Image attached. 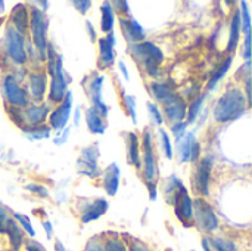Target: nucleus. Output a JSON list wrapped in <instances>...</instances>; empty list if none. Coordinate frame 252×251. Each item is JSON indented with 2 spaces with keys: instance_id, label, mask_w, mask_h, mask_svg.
Returning a JSON list of instances; mask_svg holds the SVG:
<instances>
[{
  "instance_id": "nucleus-10",
  "label": "nucleus",
  "mask_w": 252,
  "mask_h": 251,
  "mask_svg": "<svg viewBox=\"0 0 252 251\" xmlns=\"http://www.w3.org/2000/svg\"><path fill=\"white\" fill-rule=\"evenodd\" d=\"M72 108H74V99H72V92L68 90L65 99L49 114V127L52 130H63L65 127H68V121L71 118L72 114Z\"/></svg>"
},
{
  "instance_id": "nucleus-59",
  "label": "nucleus",
  "mask_w": 252,
  "mask_h": 251,
  "mask_svg": "<svg viewBox=\"0 0 252 251\" xmlns=\"http://www.w3.org/2000/svg\"><path fill=\"white\" fill-rule=\"evenodd\" d=\"M55 251H66L65 246H63L59 240H56V241H55Z\"/></svg>"
},
{
  "instance_id": "nucleus-38",
  "label": "nucleus",
  "mask_w": 252,
  "mask_h": 251,
  "mask_svg": "<svg viewBox=\"0 0 252 251\" xmlns=\"http://www.w3.org/2000/svg\"><path fill=\"white\" fill-rule=\"evenodd\" d=\"M12 219H13V220L19 225V228H22L31 238L35 237V231H34V228H32V225H31L28 216L21 215V213H13V217H12Z\"/></svg>"
},
{
  "instance_id": "nucleus-47",
  "label": "nucleus",
  "mask_w": 252,
  "mask_h": 251,
  "mask_svg": "<svg viewBox=\"0 0 252 251\" xmlns=\"http://www.w3.org/2000/svg\"><path fill=\"white\" fill-rule=\"evenodd\" d=\"M244 59L248 62L251 59V33L245 34V43H244Z\"/></svg>"
},
{
  "instance_id": "nucleus-42",
  "label": "nucleus",
  "mask_w": 252,
  "mask_h": 251,
  "mask_svg": "<svg viewBox=\"0 0 252 251\" xmlns=\"http://www.w3.org/2000/svg\"><path fill=\"white\" fill-rule=\"evenodd\" d=\"M105 250L106 251H128L127 250V247H126V244H124L123 241L117 240V238H114V240H108V241L105 243Z\"/></svg>"
},
{
  "instance_id": "nucleus-14",
  "label": "nucleus",
  "mask_w": 252,
  "mask_h": 251,
  "mask_svg": "<svg viewBox=\"0 0 252 251\" xmlns=\"http://www.w3.org/2000/svg\"><path fill=\"white\" fill-rule=\"evenodd\" d=\"M24 123L25 126H43L50 114V104L40 102V104H30L27 108L22 109Z\"/></svg>"
},
{
  "instance_id": "nucleus-6",
  "label": "nucleus",
  "mask_w": 252,
  "mask_h": 251,
  "mask_svg": "<svg viewBox=\"0 0 252 251\" xmlns=\"http://www.w3.org/2000/svg\"><path fill=\"white\" fill-rule=\"evenodd\" d=\"M99 157H100V149H99L97 143L84 146L80 152L77 163H75L78 175L87 176L90 179H94L99 175H102V172L99 169V163H97Z\"/></svg>"
},
{
  "instance_id": "nucleus-15",
  "label": "nucleus",
  "mask_w": 252,
  "mask_h": 251,
  "mask_svg": "<svg viewBox=\"0 0 252 251\" xmlns=\"http://www.w3.org/2000/svg\"><path fill=\"white\" fill-rule=\"evenodd\" d=\"M66 93H68V78L65 75V71H58L52 77L50 86H49V90H47L49 104L59 105L65 99Z\"/></svg>"
},
{
  "instance_id": "nucleus-31",
  "label": "nucleus",
  "mask_w": 252,
  "mask_h": 251,
  "mask_svg": "<svg viewBox=\"0 0 252 251\" xmlns=\"http://www.w3.org/2000/svg\"><path fill=\"white\" fill-rule=\"evenodd\" d=\"M205 99H207V93H199L196 98L192 99V102H190V105L188 107V111H186V123H188V126L198 120Z\"/></svg>"
},
{
  "instance_id": "nucleus-50",
  "label": "nucleus",
  "mask_w": 252,
  "mask_h": 251,
  "mask_svg": "<svg viewBox=\"0 0 252 251\" xmlns=\"http://www.w3.org/2000/svg\"><path fill=\"white\" fill-rule=\"evenodd\" d=\"M146 188H148L151 201H157V198H158V185L155 182H151V183H146Z\"/></svg>"
},
{
  "instance_id": "nucleus-8",
  "label": "nucleus",
  "mask_w": 252,
  "mask_h": 251,
  "mask_svg": "<svg viewBox=\"0 0 252 251\" xmlns=\"http://www.w3.org/2000/svg\"><path fill=\"white\" fill-rule=\"evenodd\" d=\"M213 166H214V158L211 155H207L201 161H198L196 170L192 176V186L195 188L196 194L201 198H207L210 195V179H211Z\"/></svg>"
},
{
  "instance_id": "nucleus-44",
  "label": "nucleus",
  "mask_w": 252,
  "mask_h": 251,
  "mask_svg": "<svg viewBox=\"0 0 252 251\" xmlns=\"http://www.w3.org/2000/svg\"><path fill=\"white\" fill-rule=\"evenodd\" d=\"M112 4V7H114V10H118L120 13H121V16H130L131 15V12H130V7H128V3L127 1H121V0H118V1H112L111 3Z\"/></svg>"
},
{
  "instance_id": "nucleus-21",
  "label": "nucleus",
  "mask_w": 252,
  "mask_h": 251,
  "mask_svg": "<svg viewBox=\"0 0 252 251\" xmlns=\"http://www.w3.org/2000/svg\"><path fill=\"white\" fill-rule=\"evenodd\" d=\"M28 22H30V16H28V9L25 7L24 3H18L13 6L12 12H10V24L16 31H19L21 34L25 36V33L28 31Z\"/></svg>"
},
{
  "instance_id": "nucleus-35",
  "label": "nucleus",
  "mask_w": 252,
  "mask_h": 251,
  "mask_svg": "<svg viewBox=\"0 0 252 251\" xmlns=\"http://www.w3.org/2000/svg\"><path fill=\"white\" fill-rule=\"evenodd\" d=\"M146 108H148V112H149V117H151V121H152V124L154 126H157V127H161L162 124H164V115H162V111H161V108L158 107V104H155V102H146Z\"/></svg>"
},
{
  "instance_id": "nucleus-46",
  "label": "nucleus",
  "mask_w": 252,
  "mask_h": 251,
  "mask_svg": "<svg viewBox=\"0 0 252 251\" xmlns=\"http://www.w3.org/2000/svg\"><path fill=\"white\" fill-rule=\"evenodd\" d=\"M72 6H74L81 15H86V13L90 10L92 1H90V0H74V1H72Z\"/></svg>"
},
{
  "instance_id": "nucleus-20",
  "label": "nucleus",
  "mask_w": 252,
  "mask_h": 251,
  "mask_svg": "<svg viewBox=\"0 0 252 251\" xmlns=\"http://www.w3.org/2000/svg\"><path fill=\"white\" fill-rule=\"evenodd\" d=\"M142 167H143V179L146 183L155 182L159 178V164H158V158L155 155L154 151L145 152L143 154V160H142Z\"/></svg>"
},
{
  "instance_id": "nucleus-55",
  "label": "nucleus",
  "mask_w": 252,
  "mask_h": 251,
  "mask_svg": "<svg viewBox=\"0 0 252 251\" xmlns=\"http://www.w3.org/2000/svg\"><path fill=\"white\" fill-rule=\"evenodd\" d=\"M118 67H120V71H121V74L124 75V80H130V72H128V70H127V65L123 62V61H118Z\"/></svg>"
},
{
  "instance_id": "nucleus-9",
  "label": "nucleus",
  "mask_w": 252,
  "mask_h": 251,
  "mask_svg": "<svg viewBox=\"0 0 252 251\" xmlns=\"http://www.w3.org/2000/svg\"><path fill=\"white\" fill-rule=\"evenodd\" d=\"M103 81H105V75L99 74V72H93L92 78H89L87 83V89L86 93L92 102V107L106 120L109 117V105L105 104L103 98H102V89H103Z\"/></svg>"
},
{
  "instance_id": "nucleus-45",
  "label": "nucleus",
  "mask_w": 252,
  "mask_h": 251,
  "mask_svg": "<svg viewBox=\"0 0 252 251\" xmlns=\"http://www.w3.org/2000/svg\"><path fill=\"white\" fill-rule=\"evenodd\" d=\"M10 219L9 216V210L6 206H3L0 203V234H4L6 231V225H7V220Z\"/></svg>"
},
{
  "instance_id": "nucleus-36",
  "label": "nucleus",
  "mask_w": 252,
  "mask_h": 251,
  "mask_svg": "<svg viewBox=\"0 0 252 251\" xmlns=\"http://www.w3.org/2000/svg\"><path fill=\"white\" fill-rule=\"evenodd\" d=\"M123 102H124V107L131 118V121L134 123V126L137 124V109H136V98L133 95H127V93H123Z\"/></svg>"
},
{
  "instance_id": "nucleus-34",
  "label": "nucleus",
  "mask_w": 252,
  "mask_h": 251,
  "mask_svg": "<svg viewBox=\"0 0 252 251\" xmlns=\"http://www.w3.org/2000/svg\"><path fill=\"white\" fill-rule=\"evenodd\" d=\"M159 142H161V148H162V152L164 155L168 158V160H173L174 157V148H173V143H171V138H170V133L159 127Z\"/></svg>"
},
{
  "instance_id": "nucleus-28",
  "label": "nucleus",
  "mask_w": 252,
  "mask_h": 251,
  "mask_svg": "<svg viewBox=\"0 0 252 251\" xmlns=\"http://www.w3.org/2000/svg\"><path fill=\"white\" fill-rule=\"evenodd\" d=\"M232 62H233V56L230 55V56H227L226 59H224V62L220 65V67H217V70L214 71V74L211 75V78L208 80V84H207V90L208 92H213L216 87H217V84L223 80V77L229 72V70H230V67H232Z\"/></svg>"
},
{
  "instance_id": "nucleus-41",
  "label": "nucleus",
  "mask_w": 252,
  "mask_h": 251,
  "mask_svg": "<svg viewBox=\"0 0 252 251\" xmlns=\"http://www.w3.org/2000/svg\"><path fill=\"white\" fill-rule=\"evenodd\" d=\"M25 189L41 197V198H47L49 197V189L44 186V185H38V183H28L25 185Z\"/></svg>"
},
{
  "instance_id": "nucleus-49",
  "label": "nucleus",
  "mask_w": 252,
  "mask_h": 251,
  "mask_svg": "<svg viewBox=\"0 0 252 251\" xmlns=\"http://www.w3.org/2000/svg\"><path fill=\"white\" fill-rule=\"evenodd\" d=\"M201 152H202V149H201V143H199V142H196V143L193 145L192 152H190V163H198V161H199V157H201Z\"/></svg>"
},
{
  "instance_id": "nucleus-2",
  "label": "nucleus",
  "mask_w": 252,
  "mask_h": 251,
  "mask_svg": "<svg viewBox=\"0 0 252 251\" xmlns=\"http://www.w3.org/2000/svg\"><path fill=\"white\" fill-rule=\"evenodd\" d=\"M130 53L133 59H136L146 71V74L152 78H159L161 70L159 65L164 62L165 56L161 47H158L152 41H142L139 44H130Z\"/></svg>"
},
{
  "instance_id": "nucleus-13",
  "label": "nucleus",
  "mask_w": 252,
  "mask_h": 251,
  "mask_svg": "<svg viewBox=\"0 0 252 251\" xmlns=\"http://www.w3.org/2000/svg\"><path fill=\"white\" fill-rule=\"evenodd\" d=\"M28 84H27V93L28 98L32 99L35 104L43 102L44 95L47 92V75L41 71H32L27 75Z\"/></svg>"
},
{
  "instance_id": "nucleus-52",
  "label": "nucleus",
  "mask_w": 252,
  "mask_h": 251,
  "mask_svg": "<svg viewBox=\"0 0 252 251\" xmlns=\"http://www.w3.org/2000/svg\"><path fill=\"white\" fill-rule=\"evenodd\" d=\"M130 251H151V249L140 241H133L130 246Z\"/></svg>"
},
{
  "instance_id": "nucleus-26",
  "label": "nucleus",
  "mask_w": 252,
  "mask_h": 251,
  "mask_svg": "<svg viewBox=\"0 0 252 251\" xmlns=\"http://www.w3.org/2000/svg\"><path fill=\"white\" fill-rule=\"evenodd\" d=\"M241 13L239 9L235 10V13L232 15V21H230V37H229V43L226 47L227 53H233L239 44V38H241Z\"/></svg>"
},
{
  "instance_id": "nucleus-16",
  "label": "nucleus",
  "mask_w": 252,
  "mask_h": 251,
  "mask_svg": "<svg viewBox=\"0 0 252 251\" xmlns=\"http://www.w3.org/2000/svg\"><path fill=\"white\" fill-rule=\"evenodd\" d=\"M173 207H174V213H176L177 219L183 225L190 226L193 223V200L189 195L188 189L183 191L177 197V200H176V203H174Z\"/></svg>"
},
{
  "instance_id": "nucleus-3",
  "label": "nucleus",
  "mask_w": 252,
  "mask_h": 251,
  "mask_svg": "<svg viewBox=\"0 0 252 251\" xmlns=\"http://www.w3.org/2000/svg\"><path fill=\"white\" fill-rule=\"evenodd\" d=\"M30 27H31V36H32V46L35 47L40 61L46 62V50H47V28H49V19L44 12L40 10V7L31 6L30 10Z\"/></svg>"
},
{
  "instance_id": "nucleus-24",
  "label": "nucleus",
  "mask_w": 252,
  "mask_h": 251,
  "mask_svg": "<svg viewBox=\"0 0 252 251\" xmlns=\"http://www.w3.org/2000/svg\"><path fill=\"white\" fill-rule=\"evenodd\" d=\"M186 191V186L183 185L182 179H179L176 175H171L167 178L165 183H164V197H165V201L171 206H174L177 197Z\"/></svg>"
},
{
  "instance_id": "nucleus-40",
  "label": "nucleus",
  "mask_w": 252,
  "mask_h": 251,
  "mask_svg": "<svg viewBox=\"0 0 252 251\" xmlns=\"http://www.w3.org/2000/svg\"><path fill=\"white\" fill-rule=\"evenodd\" d=\"M142 145H143V152L154 151V135L151 129H145L142 133Z\"/></svg>"
},
{
  "instance_id": "nucleus-53",
  "label": "nucleus",
  "mask_w": 252,
  "mask_h": 251,
  "mask_svg": "<svg viewBox=\"0 0 252 251\" xmlns=\"http://www.w3.org/2000/svg\"><path fill=\"white\" fill-rule=\"evenodd\" d=\"M43 228H44V231H46L47 240H52V237H53V226H52V223H50L49 220H44V222H43Z\"/></svg>"
},
{
  "instance_id": "nucleus-23",
  "label": "nucleus",
  "mask_w": 252,
  "mask_h": 251,
  "mask_svg": "<svg viewBox=\"0 0 252 251\" xmlns=\"http://www.w3.org/2000/svg\"><path fill=\"white\" fill-rule=\"evenodd\" d=\"M196 135L195 132H188L180 141L176 142V154L179 163H189L190 161V152L193 149V145L196 143Z\"/></svg>"
},
{
  "instance_id": "nucleus-57",
  "label": "nucleus",
  "mask_w": 252,
  "mask_h": 251,
  "mask_svg": "<svg viewBox=\"0 0 252 251\" xmlns=\"http://www.w3.org/2000/svg\"><path fill=\"white\" fill-rule=\"evenodd\" d=\"M202 249H204V251H214L213 249H211L210 241H208V238H207V237H204V238H202Z\"/></svg>"
},
{
  "instance_id": "nucleus-11",
  "label": "nucleus",
  "mask_w": 252,
  "mask_h": 251,
  "mask_svg": "<svg viewBox=\"0 0 252 251\" xmlns=\"http://www.w3.org/2000/svg\"><path fill=\"white\" fill-rule=\"evenodd\" d=\"M162 115L164 120H167L171 124L182 123L186 120V111H188V104L179 93H173L164 104H162Z\"/></svg>"
},
{
  "instance_id": "nucleus-29",
  "label": "nucleus",
  "mask_w": 252,
  "mask_h": 251,
  "mask_svg": "<svg viewBox=\"0 0 252 251\" xmlns=\"http://www.w3.org/2000/svg\"><path fill=\"white\" fill-rule=\"evenodd\" d=\"M149 92L152 98L161 104H164L174 93V90L168 86V83H162V81H152L149 84Z\"/></svg>"
},
{
  "instance_id": "nucleus-54",
  "label": "nucleus",
  "mask_w": 252,
  "mask_h": 251,
  "mask_svg": "<svg viewBox=\"0 0 252 251\" xmlns=\"http://www.w3.org/2000/svg\"><path fill=\"white\" fill-rule=\"evenodd\" d=\"M27 251H46L43 249V246H40L38 243H35V241H30V243H27Z\"/></svg>"
},
{
  "instance_id": "nucleus-1",
  "label": "nucleus",
  "mask_w": 252,
  "mask_h": 251,
  "mask_svg": "<svg viewBox=\"0 0 252 251\" xmlns=\"http://www.w3.org/2000/svg\"><path fill=\"white\" fill-rule=\"evenodd\" d=\"M250 109L242 89L229 87L216 102L213 108L214 120L220 124L232 123L241 118Z\"/></svg>"
},
{
  "instance_id": "nucleus-25",
  "label": "nucleus",
  "mask_w": 252,
  "mask_h": 251,
  "mask_svg": "<svg viewBox=\"0 0 252 251\" xmlns=\"http://www.w3.org/2000/svg\"><path fill=\"white\" fill-rule=\"evenodd\" d=\"M127 157L131 166L136 169L142 167V157H140V141L134 132L127 133Z\"/></svg>"
},
{
  "instance_id": "nucleus-19",
  "label": "nucleus",
  "mask_w": 252,
  "mask_h": 251,
  "mask_svg": "<svg viewBox=\"0 0 252 251\" xmlns=\"http://www.w3.org/2000/svg\"><path fill=\"white\" fill-rule=\"evenodd\" d=\"M102 186L108 197H115L120 188V179H121V170L117 163H111L105 172H102Z\"/></svg>"
},
{
  "instance_id": "nucleus-27",
  "label": "nucleus",
  "mask_w": 252,
  "mask_h": 251,
  "mask_svg": "<svg viewBox=\"0 0 252 251\" xmlns=\"http://www.w3.org/2000/svg\"><path fill=\"white\" fill-rule=\"evenodd\" d=\"M100 13H102V21H100V30L105 34H109L114 31L115 25V10L111 4V1H105L100 4Z\"/></svg>"
},
{
  "instance_id": "nucleus-56",
  "label": "nucleus",
  "mask_w": 252,
  "mask_h": 251,
  "mask_svg": "<svg viewBox=\"0 0 252 251\" xmlns=\"http://www.w3.org/2000/svg\"><path fill=\"white\" fill-rule=\"evenodd\" d=\"M80 118H81V108L75 107V114H74V126H80Z\"/></svg>"
},
{
  "instance_id": "nucleus-58",
  "label": "nucleus",
  "mask_w": 252,
  "mask_h": 251,
  "mask_svg": "<svg viewBox=\"0 0 252 251\" xmlns=\"http://www.w3.org/2000/svg\"><path fill=\"white\" fill-rule=\"evenodd\" d=\"M35 4H37V6H41L40 10L44 12V13H46V10L49 9V1H35Z\"/></svg>"
},
{
  "instance_id": "nucleus-43",
  "label": "nucleus",
  "mask_w": 252,
  "mask_h": 251,
  "mask_svg": "<svg viewBox=\"0 0 252 251\" xmlns=\"http://www.w3.org/2000/svg\"><path fill=\"white\" fill-rule=\"evenodd\" d=\"M69 133H71V127H65L63 130H61L55 138H53V143L56 146H62L68 142V138H69Z\"/></svg>"
},
{
  "instance_id": "nucleus-33",
  "label": "nucleus",
  "mask_w": 252,
  "mask_h": 251,
  "mask_svg": "<svg viewBox=\"0 0 252 251\" xmlns=\"http://www.w3.org/2000/svg\"><path fill=\"white\" fill-rule=\"evenodd\" d=\"M208 241L214 251H239L238 246L232 240L224 237H211L208 238Z\"/></svg>"
},
{
  "instance_id": "nucleus-18",
  "label": "nucleus",
  "mask_w": 252,
  "mask_h": 251,
  "mask_svg": "<svg viewBox=\"0 0 252 251\" xmlns=\"http://www.w3.org/2000/svg\"><path fill=\"white\" fill-rule=\"evenodd\" d=\"M109 209V204L105 198H96L92 201H87L81 210V223L87 225L97 219H100Z\"/></svg>"
},
{
  "instance_id": "nucleus-48",
  "label": "nucleus",
  "mask_w": 252,
  "mask_h": 251,
  "mask_svg": "<svg viewBox=\"0 0 252 251\" xmlns=\"http://www.w3.org/2000/svg\"><path fill=\"white\" fill-rule=\"evenodd\" d=\"M84 251H106L105 250V246L100 244L97 240H90L86 247H84Z\"/></svg>"
},
{
  "instance_id": "nucleus-5",
  "label": "nucleus",
  "mask_w": 252,
  "mask_h": 251,
  "mask_svg": "<svg viewBox=\"0 0 252 251\" xmlns=\"http://www.w3.org/2000/svg\"><path fill=\"white\" fill-rule=\"evenodd\" d=\"M193 223H196V226L205 234H213L219 229V217L205 198L199 197L193 200Z\"/></svg>"
},
{
  "instance_id": "nucleus-60",
  "label": "nucleus",
  "mask_w": 252,
  "mask_h": 251,
  "mask_svg": "<svg viewBox=\"0 0 252 251\" xmlns=\"http://www.w3.org/2000/svg\"><path fill=\"white\" fill-rule=\"evenodd\" d=\"M6 10V3L3 0H0V13H3Z\"/></svg>"
},
{
  "instance_id": "nucleus-37",
  "label": "nucleus",
  "mask_w": 252,
  "mask_h": 251,
  "mask_svg": "<svg viewBox=\"0 0 252 251\" xmlns=\"http://www.w3.org/2000/svg\"><path fill=\"white\" fill-rule=\"evenodd\" d=\"M239 13H241V30L245 34L251 33V15H250V9H248L247 1H241Z\"/></svg>"
},
{
  "instance_id": "nucleus-22",
  "label": "nucleus",
  "mask_w": 252,
  "mask_h": 251,
  "mask_svg": "<svg viewBox=\"0 0 252 251\" xmlns=\"http://www.w3.org/2000/svg\"><path fill=\"white\" fill-rule=\"evenodd\" d=\"M84 120H86V124H87L89 132L93 133V135H103L106 132V129H108L106 120L92 105L86 109Z\"/></svg>"
},
{
  "instance_id": "nucleus-4",
  "label": "nucleus",
  "mask_w": 252,
  "mask_h": 251,
  "mask_svg": "<svg viewBox=\"0 0 252 251\" xmlns=\"http://www.w3.org/2000/svg\"><path fill=\"white\" fill-rule=\"evenodd\" d=\"M4 53L18 65H24L28 61V52L25 44V36L16 31L12 25H6L3 36Z\"/></svg>"
},
{
  "instance_id": "nucleus-39",
  "label": "nucleus",
  "mask_w": 252,
  "mask_h": 251,
  "mask_svg": "<svg viewBox=\"0 0 252 251\" xmlns=\"http://www.w3.org/2000/svg\"><path fill=\"white\" fill-rule=\"evenodd\" d=\"M171 135L174 136L176 142L180 141L186 133H188V123L186 121H182V123H176V124H171V129H170Z\"/></svg>"
},
{
  "instance_id": "nucleus-12",
  "label": "nucleus",
  "mask_w": 252,
  "mask_h": 251,
  "mask_svg": "<svg viewBox=\"0 0 252 251\" xmlns=\"http://www.w3.org/2000/svg\"><path fill=\"white\" fill-rule=\"evenodd\" d=\"M120 27L123 31V36L128 44H139L146 40V31L139 24V21L130 15V16H120Z\"/></svg>"
},
{
  "instance_id": "nucleus-7",
  "label": "nucleus",
  "mask_w": 252,
  "mask_h": 251,
  "mask_svg": "<svg viewBox=\"0 0 252 251\" xmlns=\"http://www.w3.org/2000/svg\"><path fill=\"white\" fill-rule=\"evenodd\" d=\"M3 96L7 102V105L13 108H27L30 105V98L27 90L21 86V83L16 81L13 75H6L3 78Z\"/></svg>"
},
{
  "instance_id": "nucleus-17",
  "label": "nucleus",
  "mask_w": 252,
  "mask_h": 251,
  "mask_svg": "<svg viewBox=\"0 0 252 251\" xmlns=\"http://www.w3.org/2000/svg\"><path fill=\"white\" fill-rule=\"evenodd\" d=\"M100 68H111L115 62V34L114 31L97 40Z\"/></svg>"
},
{
  "instance_id": "nucleus-51",
  "label": "nucleus",
  "mask_w": 252,
  "mask_h": 251,
  "mask_svg": "<svg viewBox=\"0 0 252 251\" xmlns=\"http://www.w3.org/2000/svg\"><path fill=\"white\" fill-rule=\"evenodd\" d=\"M86 28H87V33H89V36H90V40L94 43V41H97V33H96V28L93 27V24L90 22V21H86Z\"/></svg>"
},
{
  "instance_id": "nucleus-32",
  "label": "nucleus",
  "mask_w": 252,
  "mask_h": 251,
  "mask_svg": "<svg viewBox=\"0 0 252 251\" xmlns=\"http://www.w3.org/2000/svg\"><path fill=\"white\" fill-rule=\"evenodd\" d=\"M4 234L9 237L10 244H12V247H13L15 250H18V249L22 246V243H24V234H22V231H21L19 225H18L12 217L7 220V225H6V231H4Z\"/></svg>"
},
{
  "instance_id": "nucleus-30",
  "label": "nucleus",
  "mask_w": 252,
  "mask_h": 251,
  "mask_svg": "<svg viewBox=\"0 0 252 251\" xmlns=\"http://www.w3.org/2000/svg\"><path fill=\"white\" fill-rule=\"evenodd\" d=\"M21 132L24 133V136L28 139V141H43V139H47L50 138L52 135V129L46 124L43 126H24L21 129Z\"/></svg>"
}]
</instances>
